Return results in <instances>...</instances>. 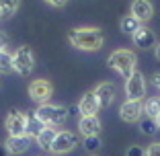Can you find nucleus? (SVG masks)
<instances>
[{
  "label": "nucleus",
  "instance_id": "f257e3e1",
  "mask_svg": "<svg viewBox=\"0 0 160 156\" xmlns=\"http://www.w3.org/2000/svg\"><path fill=\"white\" fill-rule=\"evenodd\" d=\"M68 41L82 52H99L105 43V37L99 27H74L68 31Z\"/></svg>",
  "mask_w": 160,
  "mask_h": 156
},
{
  "label": "nucleus",
  "instance_id": "f03ea898",
  "mask_svg": "<svg viewBox=\"0 0 160 156\" xmlns=\"http://www.w3.org/2000/svg\"><path fill=\"white\" fill-rule=\"evenodd\" d=\"M107 64H109V68H113L119 76H123L127 80V78L136 72L138 56L132 49H115V52L107 58Z\"/></svg>",
  "mask_w": 160,
  "mask_h": 156
},
{
  "label": "nucleus",
  "instance_id": "7ed1b4c3",
  "mask_svg": "<svg viewBox=\"0 0 160 156\" xmlns=\"http://www.w3.org/2000/svg\"><path fill=\"white\" fill-rule=\"evenodd\" d=\"M37 119L45 125V128H58L60 123H64V119L68 117V109L62 105H53V103H43L35 109Z\"/></svg>",
  "mask_w": 160,
  "mask_h": 156
},
{
  "label": "nucleus",
  "instance_id": "20e7f679",
  "mask_svg": "<svg viewBox=\"0 0 160 156\" xmlns=\"http://www.w3.org/2000/svg\"><path fill=\"white\" fill-rule=\"evenodd\" d=\"M12 62H14V72L19 76H29L35 68V58H33V52L29 45H21L12 56Z\"/></svg>",
  "mask_w": 160,
  "mask_h": 156
},
{
  "label": "nucleus",
  "instance_id": "39448f33",
  "mask_svg": "<svg viewBox=\"0 0 160 156\" xmlns=\"http://www.w3.org/2000/svg\"><path fill=\"white\" fill-rule=\"evenodd\" d=\"M4 128L8 132V136H27V113L19 111V109H10L6 115Z\"/></svg>",
  "mask_w": 160,
  "mask_h": 156
},
{
  "label": "nucleus",
  "instance_id": "423d86ee",
  "mask_svg": "<svg viewBox=\"0 0 160 156\" xmlns=\"http://www.w3.org/2000/svg\"><path fill=\"white\" fill-rule=\"evenodd\" d=\"M78 133H74V132H58V136H56V142H53V146H52V154L53 156H62V154H68V152H72L76 148V144H78Z\"/></svg>",
  "mask_w": 160,
  "mask_h": 156
},
{
  "label": "nucleus",
  "instance_id": "0eeeda50",
  "mask_svg": "<svg viewBox=\"0 0 160 156\" xmlns=\"http://www.w3.org/2000/svg\"><path fill=\"white\" fill-rule=\"evenodd\" d=\"M52 95H53V86H52V82L45 80V78H37V80H33L29 84V97L37 105L49 103Z\"/></svg>",
  "mask_w": 160,
  "mask_h": 156
},
{
  "label": "nucleus",
  "instance_id": "6e6552de",
  "mask_svg": "<svg viewBox=\"0 0 160 156\" xmlns=\"http://www.w3.org/2000/svg\"><path fill=\"white\" fill-rule=\"evenodd\" d=\"M125 95H127V101H142L144 99V95H146V80H144L142 72L136 70L125 80Z\"/></svg>",
  "mask_w": 160,
  "mask_h": 156
},
{
  "label": "nucleus",
  "instance_id": "1a4fd4ad",
  "mask_svg": "<svg viewBox=\"0 0 160 156\" xmlns=\"http://www.w3.org/2000/svg\"><path fill=\"white\" fill-rule=\"evenodd\" d=\"M119 117L125 123H138L144 117V103L142 101H125L119 107Z\"/></svg>",
  "mask_w": 160,
  "mask_h": 156
},
{
  "label": "nucleus",
  "instance_id": "9d476101",
  "mask_svg": "<svg viewBox=\"0 0 160 156\" xmlns=\"http://www.w3.org/2000/svg\"><path fill=\"white\" fill-rule=\"evenodd\" d=\"M92 95L97 97V101H99L101 109L111 107V105L115 103V86L111 84V82H101V84L92 90Z\"/></svg>",
  "mask_w": 160,
  "mask_h": 156
},
{
  "label": "nucleus",
  "instance_id": "9b49d317",
  "mask_svg": "<svg viewBox=\"0 0 160 156\" xmlns=\"http://www.w3.org/2000/svg\"><path fill=\"white\" fill-rule=\"evenodd\" d=\"M132 39H133V43H136V48H140V49L156 48V33L152 31V29L144 27V25H142L136 33L132 35Z\"/></svg>",
  "mask_w": 160,
  "mask_h": 156
},
{
  "label": "nucleus",
  "instance_id": "f8f14e48",
  "mask_svg": "<svg viewBox=\"0 0 160 156\" xmlns=\"http://www.w3.org/2000/svg\"><path fill=\"white\" fill-rule=\"evenodd\" d=\"M132 17H136L140 23H148L154 17V6L150 0H133L132 2Z\"/></svg>",
  "mask_w": 160,
  "mask_h": 156
},
{
  "label": "nucleus",
  "instance_id": "ddd939ff",
  "mask_svg": "<svg viewBox=\"0 0 160 156\" xmlns=\"http://www.w3.org/2000/svg\"><path fill=\"white\" fill-rule=\"evenodd\" d=\"M78 111L82 113V117H94V115H99L101 111V105L97 101V97L92 93H86L78 103Z\"/></svg>",
  "mask_w": 160,
  "mask_h": 156
},
{
  "label": "nucleus",
  "instance_id": "4468645a",
  "mask_svg": "<svg viewBox=\"0 0 160 156\" xmlns=\"http://www.w3.org/2000/svg\"><path fill=\"white\" fill-rule=\"evenodd\" d=\"M78 129H80V133H82L84 138L99 136V132H101V121H99V117H97V115H94V117H80Z\"/></svg>",
  "mask_w": 160,
  "mask_h": 156
},
{
  "label": "nucleus",
  "instance_id": "2eb2a0df",
  "mask_svg": "<svg viewBox=\"0 0 160 156\" xmlns=\"http://www.w3.org/2000/svg\"><path fill=\"white\" fill-rule=\"evenodd\" d=\"M4 146L8 148L10 154H23L29 146H31V138L29 136H8V140L4 142Z\"/></svg>",
  "mask_w": 160,
  "mask_h": 156
},
{
  "label": "nucleus",
  "instance_id": "dca6fc26",
  "mask_svg": "<svg viewBox=\"0 0 160 156\" xmlns=\"http://www.w3.org/2000/svg\"><path fill=\"white\" fill-rule=\"evenodd\" d=\"M56 136H58L56 128H43L41 132H39V136L35 138V142H37V146L41 148V150L49 152L52 146H53V142H56Z\"/></svg>",
  "mask_w": 160,
  "mask_h": 156
},
{
  "label": "nucleus",
  "instance_id": "f3484780",
  "mask_svg": "<svg viewBox=\"0 0 160 156\" xmlns=\"http://www.w3.org/2000/svg\"><path fill=\"white\" fill-rule=\"evenodd\" d=\"M43 128H45V125L37 119V115L35 113H27V136L31 138V140H35Z\"/></svg>",
  "mask_w": 160,
  "mask_h": 156
},
{
  "label": "nucleus",
  "instance_id": "a211bd4d",
  "mask_svg": "<svg viewBox=\"0 0 160 156\" xmlns=\"http://www.w3.org/2000/svg\"><path fill=\"white\" fill-rule=\"evenodd\" d=\"M119 27H121V31H123V33H127V35H133V33L138 31V29L142 27V23L136 19V17H132V14H127V17H123V19H121Z\"/></svg>",
  "mask_w": 160,
  "mask_h": 156
},
{
  "label": "nucleus",
  "instance_id": "6ab92c4d",
  "mask_svg": "<svg viewBox=\"0 0 160 156\" xmlns=\"http://www.w3.org/2000/svg\"><path fill=\"white\" fill-rule=\"evenodd\" d=\"M144 113H146V117H152L156 119L160 115V97H152V99L146 101V105H144Z\"/></svg>",
  "mask_w": 160,
  "mask_h": 156
},
{
  "label": "nucleus",
  "instance_id": "aec40b11",
  "mask_svg": "<svg viewBox=\"0 0 160 156\" xmlns=\"http://www.w3.org/2000/svg\"><path fill=\"white\" fill-rule=\"evenodd\" d=\"M19 10V0H0V14L2 19H8Z\"/></svg>",
  "mask_w": 160,
  "mask_h": 156
},
{
  "label": "nucleus",
  "instance_id": "412c9836",
  "mask_svg": "<svg viewBox=\"0 0 160 156\" xmlns=\"http://www.w3.org/2000/svg\"><path fill=\"white\" fill-rule=\"evenodd\" d=\"M14 70V62H12V53L10 52H0V74H10Z\"/></svg>",
  "mask_w": 160,
  "mask_h": 156
},
{
  "label": "nucleus",
  "instance_id": "4be33fe9",
  "mask_svg": "<svg viewBox=\"0 0 160 156\" xmlns=\"http://www.w3.org/2000/svg\"><path fill=\"white\" fill-rule=\"evenodd\" d=\"M138 125H140V132H144V133H154L156 129H158L156 119H152V117H142L140 121H138Z\"/></svg>",
  "mask_w": 160,
  "mask_h": 156
},
{
  "label": "nucleus",
  "instance_id": "5701e85b",
  "mask_svg": "<svg viewBox=\"0 0 160 156\" xmlns=\"http://www.w3.org/2000/svg\"><path fill=\"white\" fill-rule=\"evenodd\" d=\"M101 144H103V142H101V138H99V136H90V138H84V140H82V146H84L88 152L99 150Z\"/></svg>",
  "mask_w": 160,
  "mask_h": 156
},
{
  "label": "nucleus",
  "instance_id": "b1692460",
  "mask_svg": "<svg viewBox=\"0 0 160 156\" xmlns=\"http://www.w3.org/2000/svg\"><path fill=\"white\" fill-rule=\"evenodd\" d=\"M125 156H146V150L142 146H129L125 150Z\"/></svg>",
  "mask_w": 160,
  "mask_h": 156
},
{
  "label": "nucleus",
  "instance_id": "393cba45",
  "mask_svg": "<svg viewBox=\"0 0 160 156\" xmlns=\"http://www.w3.org/2000/svg\"><path fill=\"white\" fill-rule=\"evenodd\" d=\"M146 156H160V142H152L146 148Z\"/></svg>",
  "mask_w": 160,
  "mask_h": 156
},
{
  "label": "nucleus",
  "instance_id": "a878e982",
  "mask_svg": "<svg viewBox=\"0 0 160 156\" xmlns=\"http://www.w3.org/2000/svg\"><path fill=\"white\" fill-rule=\"evenodd\" d=\"M49 6H53V8H62V6L68 4V0H45Z\"/></svg>",
  "mask_w": 160,
  "mask_h": 156
},
{
  "label": "nucleus",
  "instance_id": "bb28decb",
  "mask_svg": "<svg viewBox=\"0 0 160 156\" xmlns=\"http://www.w3.org/2000/svg\"><path fill=\"white\" fill-rule=\"evenodd\" d=\"M6 45H8V37H6V35L0 31V52H4Z\"/></svg>",
  "mask_w": 160,
  "mask_h": 156
},
{
  "label": "nucleus",
  "instance_id": "cd10ccee",
  "mask_svg": "<svg viewBox=\"0 0 160 156\" xmlns=\"http://www.w3.org/2000/svg\"><path fill=\"white\" fill-rule=\"evenodd\" d=\"M0 156H10V152H8V148L4 146V144H0Z\"/></svg>",
  "mask_w": 160,
  "mask_h": 156
},
{
  "label": "nucleus",
  "instance_id": "c85d7f7f",
  "mask_svg": "<svg viewBox=\"0 0 160 156\" xmlns=\"http://www.w3.org/2000/svg\"><path fill=\"white\" fill-rule=\"evenodd\" d=\"M154 53H156V60L160 62V43H156V48H154Z\"/></svg>",
  "mask_w": 160,
  "mask_h": 156
},
{
  "label": "nucleus",
  "instance_id": "c756f323",
  "mask_svg": "<svg viewBox=\"0 0 160 156\" xmlns=\"http://www.w3.org/2000/svg\"><path fill=\"white\" fill-rule=\"evenodd\" d=\"M154 84L160 88V74H156V76H154Z\"/></svg>",
  "mask_w": 160,
  "mask_h": 156
},
{
  "label": "nucleus",
  "instance_id": "7c9ffc66",
  "mask_svg": "<svg viewBox=\"0 0 160 156\" xmlns=\"http://www.w3.org/2000/svg\"><path fill=\"white\" fill-rule=\"evenodd\" d=\"M156 125H158V129H160V115L156 117Z\"/></svg>",
  "mask_w": 160,
  "mask_h": 156
},
{
  "label": "nucleus",
  "instance_id": "2f4dec72",
  "mask_svg": "<svg viewBox=\"0 0 160 156\" xmlns=\"http://www.w3.org/2000/svg\"><path fill=\"white\" fill-rule=\"evenodd\" d=\"M0 19H2V14H0Z\"/></svg>",
  "mask_w": 160,
  "mask_h": 156
}]
</instances>
